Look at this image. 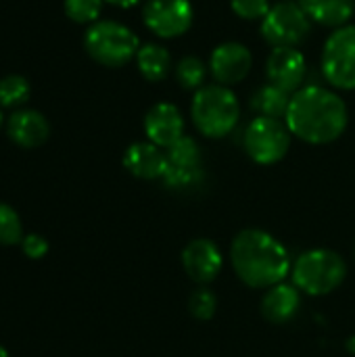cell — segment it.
<instances>
[{
    "instance_id": "cell-1",
    "label": "cell",
    "mask_w": 355,
    "mask_h": 357,
    "mask_svg": "<svg viewBox=\"0 0 355 357\" xmlns=\"http://www.w3.org/2000/svg\"><path fill=\"white\" fill-rule=\"evenodd\" d=\"M285 123L295 138L308 144H331L347 130L349 111L333 88L308 84L291 96Z\"/></svg>"
},
{
    "instance_id": "cell-2",
    "label": "cell",
    "mask_w": 355,
    "mask_h": 357,
    "mask_svg": "<svg viewBox=\"0 0 355 357\" xmlns=\"http://www.w3.org/2000/svg\"><path fill=\"white\" fill-rule=\"evenodd\" d=\"M230 261L236 276L251 289L280 284L291 270L289 253L280 241L257 228H247L234 236Z\"/></svg>"
},
{
    "instance_id": "cell-3",
    "label": "cell",
    "mask_w": 355,
    "mask_h": 357,
    "mask_svg": "<svg viewBox=\"0 0 355 357\" xmlns=\"http://www.w3.org/2000/svg\"><path fill=\"white\" fill-rule=\"evenodd\" d=\"M190 117L195 128L205 138H224L236 128L241 119V102L232 88L205 84L192 96Z\"/></svg>"
},
{
    "instance_id": "cell-4",
    "label": "cell",
    "mask_w": 355,
    "mask_h": 357,
    "mask_svg": "<svg viewBox=\"0 0 355 357\" xmlns=\"http://www.w3.org/2000/svg\"><path fill=\"white\" fill-rule=\"evenodd\" d=\"M84 48L98 65L115 69L136 59L140 50V40L128 25L113 19H103L86 29Z\"/></svg>"
},
{
    "instance_id": "cell-5",
    "label": "cell",
    "mask_w": 355,
    "mask_h": 357,
    "mask_svg": "<svg viewBox=\"0 0 355 357\" xmlns=\"http://www.w3.org/2000/svg\"><path fill=\"white\" fill-rule=\"evenodd\" d=\"M347 276L345 259L331 249H312L299 255L293 266V284L312 297L337 291Z\"/></svg>"
},
{
    "instance_id": "cell-6",
    "label": "cell",
    "mask_w": 355,
    "mask_h": 357,
    "mask_svg": "<svg viewBox=\"0 0 355 357\" xmlns=\"http://www.w3.org/2000/svg\"><path fill=\"white\" fill-rule=\"evenodd\" d=\"M312 25V19L297 0H280L272 4L268 15L262 19L259 31L272 48H297L310 38Z\"/></svg>"
},
{
    "instance_id": "cell-7",
    "label": "cell",
    "mask_w": 355,
    "mask_h": 357,
    "mask_svg": "<svg viewBox=\"0 0 355 357\" xmlns=\"http://www.w3.org/2000/svg\"><path fill=\"white\" fill-rule=\"evenodd\" d=\"M322 77L337 90H355V25L337 27L324 42Z\"/></svg>"
},
{
    "instance_id": "cell-8",
    "label": "cell",
    "mask_w": 355,
    "mask_h": 357,
    "mask_svg": "<svg viewBox=\"0 0 355 357\" xmlns=\"http://www.w3.org/2000/svg\"><path fill=\"white\" fill-rule=\"evenodd\" d=\"M291 130L282 119L255 117L245 130V151L259 165H274L282 161L291 149Z\"/></svg>"
},
{
    "instance_id": "cell-9",
    "label": "cell",
    "mask_w": 355,
    "mask_h": 357,
    "mask_svg": "<svg viewBox=\"0 0 355 357\" xmlns=\"http://www.w3.org/2000/svg\"><path fill=\"white\" fill-rule=\"evenodd\" d=\"M142 21L157 38L174 40L192 27L195 8L190 0H146Z\"/></svg>"
},
{
    "instance_id": "cell-10",
    "label": "cell",
    "mask_w": 355,
    "mask_h": 357,
    "mask_svg": "<svg viewBox=\"0 0 355 357\" xmlns=\"http://www.w3.org/2000/svg\"><path fill=\"white\" fill-rule=\"evenodd\" d=\"M165 155H167V172L163 176L165 186L182 190V188L199 186L203 182L205 178L203 155L195 138L184 134L178 142L165 149Z\"/></svg>"
},
{
    "instance_id": "cell-11",
    "label": "cell",
    "mask_w": 355,
    "mask_h": 357,
    "mask_svg": "<svg viewBox=\"0 0 355 357\" xmlns=\"http://www.w3.org/2000/svg\"><path fill=\"white\" fill-rule=\"evenodd\" d=\"M207 65L216 84L232 88L251 73L253 54L243 42H222L211 50Z\"/></svg>"
},
{
    "instance_id": "cell-12",
    "label": "cell",
    "mask_w": 355,
    "mask_h": 357,
    "mask_svg": "<svg viewBox=\"0 0 355 357\" xmlns=\"http://www.w3.org/2000/svg\"><path fill=\"white\" fill-rule=\"evenodd\" d=\"M266 77L270 84L295 94L301 90L308 77V61L299 48L278 46L266 59Z\"/></svg>"
},
{
    "instance_id": "cell-13",
    "label": "cell",
    "mask_w": 355,
    "mask_h": 357,
    "mask_svg": "<svg viewBox=\"0 0 355 357\" xmlns=\"http://www.w3.org/2000/svg\"><path fill=\"white\" fill-rule=\"evenodd\" d=\"M144 134L149 142L169 149L184 136V115L174 102H157L144 115Z\"/></svg>"
},
{
    "instance_id": "cell-14",
    "label": "cell",
    "mask_w": 355,
    "mask_h": 357,
    "mask_svg": "<svg viewBox=\"0 0 355 357\" xmlns=\"http://www.w3.org/2000/svg\"><path fill=\"white\" fill-rule=\"evenodd\" d=\"M182 268L197 284H209L222 270V253L209 238H195L182 251Z\"/></svg>"
},
{
    "instance_id": "cell-15",
    "label": "cell",
    "mask_w": 355,
    "mask_h": 357,
    "mask_svg": "<svg viewBox=\"0 0 355 357\" xmlns=\"http://www.w3.org/2000/svg\"><path fill=\"white\" fill-rule=\"evenodd\" d=\"M123 167L140 180H163L167 172L165 149L153 142H134L123 153Z\"/></svg>"
},
{
    "instance_id": "cell-16",
    "label": "cell",
    "mask_w": 355,
    "mask_h": 357,
    "mask_svg": "<svg viewBox=\"0 0 355 357\" xmlns=\"http://www.w3.org/2000/svg\"><path fill=\"white\" fill-rule=\"evenodd\" d=\"M6 134L21 149H38V146H42L48 140L50 123H48V119L40 111L21 109V111H15L8 117Z\"/></svg>"
},
{
    "instance_id": "cell-17",
    "label": "cell",
    "mask_w": 355,
    "mask_h": 357,
    "mask_svg": "<svg viewBox=\"0 0 355 357\" xmlns=\"http://www.w3.org/2000/svg\"><path fill=\"white\" fill-rule=\"evenodd\" d=\"M301 295L295 284H274L262 299V316L272 324H287L299 312Z\"/></svg>"
},
{
    "instance_id": "cell-18",
    "label": "cell",
    "mask_w": 355,
    "mask_h": 357,
    "mask_svg": "<svg viewBox=\"0 0 355 357\" xmlns=\"http://www.w3.org/2000/svg\"><path fill=\"white\" fill-rule=\"evenodd\" d=\"M312 23L322 27H343L349 25L355 13V0H297Z\"/></svg>"
},
{
    "instance_id": "cell-19",
    "label": "cell",
    "mask_w": 355,
    "mask_h": 357,
    "mask_svg": "<svg viewBox=\"0 0 355 357\" xmlns=\"http://www.w3.org/2000/svg\"><path fill=\"white\" fill-rule=\"evenodd\" d=\"M136 67L146 82H163L172 71V54L163 44H142L136 54Z\"/></svg>"
},
{
    "instance_id": "cell-20",
    "label": "cell",
    "mask_w": 355,
    "mask_h": 357,
    "mask_svg": "<svg viewBox=\"0 0 355 357\" xmlns=\"http://www.w3.org/2000/svg\"><path fill=\"white\" fill-rule=\"evenodd\" d=\"M291 92L274 86V84H264L259 86L249 105L251 109L257 113V117H272V119H285L287 117V111H289V105H291Z\"/></svg>"
},
{
    "instance_id": "cell-21",
    "label": "cell",
    "mask_w": 355,
    "mask_h": 357,
    "mask_svg": "<svg viewBox=\"0 0 355 357\" xmlns=\"http://www.w3.org/2000/svg\"><path fill=\"white\" fill-rule=\"evenodd\" d=\"M207 71H209V65L195 54L182 56L178 61V65L174 67V75H176V82L180 84V88L195 90V92L205 86Z\"/></svg>"
},
{
    "instance_id": "cell-22",
    "label": "cell",
    "mask_w": 355,
    "mask_h": 357,
    "mask_svg": "<svg viewBox=\"0 0 355 357\" xmlns=\"http://www.w3.org/2000/svg\"><path fill=\"white\" fill-rule=\"evenodd\" d=\"M29 98V82L23 75L10 73L0 79V107H19Z\"/></svg>"
},
{
    "instance_id": "cell-23",
    "label": "cell",
    "mask_w": 355,
    "mask_h": 357,
    "mask_svg": "<svg viewBox=\"0 0 355 357\" xmlns=\"http://www.w3.org/2000/svg\"><path fill=\"white\" fill-rule=\"evenodd\" d=\"M23 236L19 213L10 205L0 203V245H21Z\"/></svg>"
},
{
    "instance_id": "cell-24",
    "label": "cell",
    "mask_w": 355,
    "mask_h": 357,
    "mask_svg": "<svg viewBox=\"0 0 355 357\" xmlns=\"http://www.w3.org/2000/svg\"><path fill=\"white\" fill-rule=\"evenodd\" d=\"M105 0H65V15L75 23H96Z\"/></svg>"
},
{
    "instance_id": "cell-25",
    "label": "cell",
    "mask_w": 355,
    "mask_h": 357,
    "mask_svg": "<svg viewBox=\"0 0 355 357\" xmlns=\"http://www.w3.org/2000/svg\"><path fill=\"white\" fill-rule=\"evenodd\" d=\"M216 310H218V297L205 287L197 289L188 297V312L192 314V318H197L201 322L211 320L216 316Z\"/></svg>"
},
{
    "instance_id": "cell-26",
    "label": "cell",
    "mask_w": 355,
    "mask_h": 357,
    "mask_svg": "<svg viewBox=\"0 0 355 357\" xmlns=\"http://www.w3.org/2000/svg\"><path fill=\"white\" fill-rule=\"evenodd\" d=\"M230 8L245 21H262L272 8L270 0H230Z\"/></svg>"
},
{
    "instance_id": "cell-27",
    "label": "cell",
    "mask_w": 355,
    "mask_h": 357,
    "mask_svg": "<svg viewBox=\"0 0 355 357\" xmlns=\"http://www.w3.org/2000/svg\"><path fill=\"white\" fill-rule=\"evenodd\" d=\"M21 251L29 259H42L48 253V241L42 234H36V232L25 234L23 241H21Z\"/></svg>"
},
{
    "instance_id": "cell-28",
    "label": "cell",
    "mask_w": 355,
    "mask_h": 357,
    "mask_svg": "<svg viewBox=\"0 0 355 357\" xmlns=\"http://www.w3.org/2000/svg\"><path fill=\"white\" fill-rule=\"evenodd\" d=\"M105 2H109V4H113V6H119V8H132V6H136L140 0H105Z\"/></svg>"
},
{
    "instance_id": "cell-29",
    "label": "cell",
    "mask_w": 355,
    "mask_h": 357,
    "mask_svg": "<svg viewBox=\"0 0 355 357\" xmlns=\"http://www.w3.org/2000/svg\"><path fill=\"white\" fill-rule=\"evenodd\" d=\"M0 357H10V356H8V351H6V349H4L2 345H0Z\"/></svg>"
},
{
    "instance_id": "cell-30",
    "label": "cell",
    "mask_w": 355,
    "mask_h": 357,
    "mask_svg": "<svg viewBox=\"0 0 355 357\" xmlns=\"http://www.w3.org/2000/svg\"><path fill=\"white\" fill-rule=\"evenodd\" d=\"M2 121H4V119H2V111H0V128H2Z\"/></svg>"
}]
</instances>
